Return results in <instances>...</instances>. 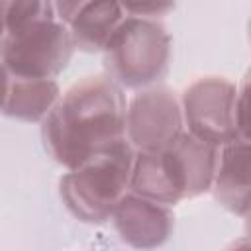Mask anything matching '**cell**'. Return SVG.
I'll list each match as a JSON object with an SVG mask.
<instances>
[{"label": "cell", "mask_w": 251, "mask_h": 251, "mask_svg": "<svg viewBox=\"0 0 251 251\" xmlns=\"http://www.w3.org/2000/svg\"><path fill=\"white\" fill-rule=\"evenodd\" d=\"M73 53L71 31L57 16L0 37V59L16 78H55L67 69Z\"/></svg>", "instance_id": "obj_5"}, {"label": "cell", "mask_w": 251, "mask_h": 251, "mask_svg": "<svg viewBox=\"0 0 251 251\" xmlns=\"http://www.w3.org/2000/svg\"><path fill=\"white\" fill-rule=\"evenodd\" d=\"M135 149L126 137L69 169L59 180V192L67 210L84 224L110 220L118 200L129 190Z\"/></svg>", "instance_id": "obj_3"}, {"label": "cell", "mask_w": 251, "mask_h": 251, "mask_svg": "<svg viewBox=\"0 0 251 251\" xmlns=\"http://www.w3.org/2000/svg\"><path fill=\"white\" fill-rule=\"evenodd\" d=\"M237 88L226 76H202L188 84L180 98L186 131L214 147L241 137L235 122Z\"/></svg>", "instance_id": "obj_6"}, {"label": "cell", "mask_w": 251, "mask_h": 251, "mask_svg": "<svg viewBox=\"0 0 251 251\" xmlns=\"http://www.w3.org/2000/svg\"><path fill=\"white\" fill-rule=\"evenodd\" d=\"M182 129L180 100L163 84L139 88L126 102V139L135 151H159Z\"/></svg>", "instance_id": "obj_7"}, {"label": "cell", "mask_w": 251, "mask_h": 251, "mask_svg": "<svg viewBox=\"0 0 251 251\" xmlns=\"http://www.w3.org/2000/svg\"><path fill=\"white\" fill-rule=\"evenodd\" d=\"M104 51L106 75L122 88H145L165 78L171 35L159 20L126 16Z\"/></svg>", "instance_id": "obj_4"}, {"label": "cell", "mask_w": 251, "mask_h": 251, "mask_svg": "<svg viewBox=\"0 0 251 251\" xmlns=\"http://www.w3.org/2000/svg\"><path fill=\"white\" fill-rule=\"evenodd\" d=\"M59 96H61V86L55 78L12 76L2 114L25 124L43 122L45 116L57 104Z\"/></svg>", "instance_id": "obj_11"}, {"label": "cell", "mask_w": 251, "mask_h": 251, "mask_svg": "<svg viewBox=\"0 0 251 251\" xmlns=\"http://www.w3.org/2000/svg\"><path fill=\"white\" fill-rule=\"evenodd\" d=\"M218 147L182 129L159 151H135L129 190L175 206L210 190Z\"/></svg>", "instance_id": "obj_2"}, {"label": "cell", "mask_w": 251, "mask_h": 251, "mask_svg": "<svg viewBox=\"0 0 251 251\" xmlns=\"http://www.w3.org/2000/svg\"><path fill=\"white\" fill-rule=\"evenodd\" d=\"M82 2H86V0H53V10H55L57 20L67 24Z\"/></svg>", "instance_id": "obj_15"}, {"label": "cell", "mask_w": 251, "mask_h": 251, "mask_svg": "<svg viewBox=\"0 0 251 251\" xmlns=\"http://www.w3.org/2000/svg\"><path fill=\"white\" fill-rule=\"evenodd\" d=\"M10 73L8 69L4 67L2 59H0V112L4 108V100H6V94H8V86H10Z\"/></svg>", "instance_id": "obj_16"}, {"label": "cell", "mask_w": 251, "mask_h": 251, "mask_svg": "<svg viewBox=\"0 0 251 251\" xmlns=\"http://www.w3.org/2000/svg\"><path fill=\"white\" fill-rule=\"evenodd\" d=\"M126 16L159 20L171 14L176 6V0H118Z\"/></svg>", "instance_id": "obj_13"}, {"label": "cell", "mask_w": 251, "mask_h": 251, "mask_svg": "<svg viewBox=\"0 0 251 251\" xmlns=\"http://www.w3.org/2000/svg\"><path fill=\"white\" fill-rule=\"evenodd\" d=\"M126 12L118 0H86L73 18L67 22L75 49L94 53L102 51L118 25L124 22Z\"/></svg>", "instance_id": "obj_10"}, {"label": "cell", "mask_w": 251, "mask_h": 251, "mask_svg": "<svg viewBox=\"0 0 251 251\" xmlns=\"http://www.w3.org/2000/svg\"><path fill=\"white\" fill-rule=\"evenodd\" d=\"M251 145L249 137H235L218 147L210 190L231 214L247 218L251 202Z\"/></svg>", "instance_id": "obj_9"}, {"label": "cell", "mask_w": 251, "mask_h": 251, "mask_svg": "<svg viewBox=\"0 0 251 251\" xmlns=\"http://www.w3.org/2000/svg\"><path fill=\"white\" fill-rule=\"evenodd\" d=\"M235 122L237 131L241 137H249L247 131V80H243L237 88V100H235Z\"/></svg>", "instance_id": "obj_14"}, {"label": "cell", "mask_w": 251, "mask_h": 251, "mask_svg": "<svg viewBox=\"0 0 251 251\" xmlns=\"http://www.w3.org/2000/svg\"><path fill=\"white\" fill-rule=\"evenodd\" d=\"M53 16V0H10L4 18V33L18 31L33 22Z\"/></svg>", "instance_id": "obj_12"}, {"label": "cell", "mask_w": 251, "mask_h": 251, "mask_svg": "<svg viewBox=\"0 0 251 251\" xmlns=\"http://www.w3.org/2000/svg\"><path fill=\"white\" fill-rule=\"evenodd\" d=\"M8 4H10V0H0V37L4 35V18H6Z\"/></svg>", "instance_id": "obj_17"}, {"label": "cell", "mask_w": 251, "mask_h": 251, "mask_svg": "<svg viewBox=\"0 0 251 251\" xmlns=\"http://www.w3.org/2000/svg\"><path fill=\"white\" fill-rule=\"evenodd\" d=\"M120 239L135 249H153L163 245L175 227L171 206L127 190L110 216Z\"/></svg>", "instance_id": "obj_8"}, {"label": "cell", "mask_w": 251, "mask_h": 251, "mask_svg": "<svg viewBox=\"0 0 251 251\" xmlns=\"http://www.w3.org/2000/svg\"><path fill=\"white\" fill-rule=\"evenodd\" d=\"M126 102L124 88L108 75L75 82L41 122L47 153L69 171L126 137Z\"/></svg>", "instance_id": "obj_1"}]
</instances>
